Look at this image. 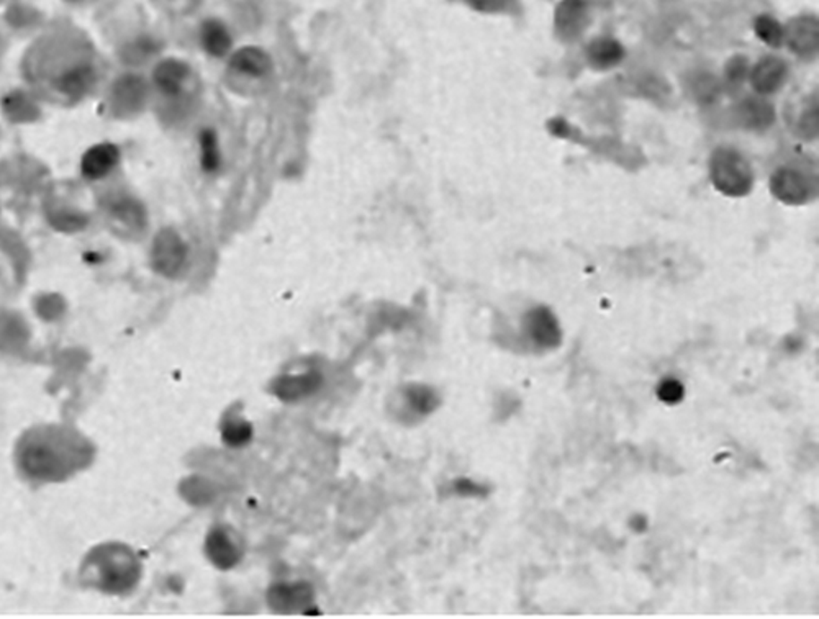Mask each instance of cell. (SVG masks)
<instances>
[{
  "mask_svg": "<svg viewBox=\"0 0 819 619\" xmlns=\"http://www.w3.org/2000/svg\"><path fill=\"white\" fill-rule=\"evenodd\" d=\"M588 9L585 0H562L556 10V31L559 38L572 41L587 27Z\"/></svg>",
  "mask_w": 819,
  "mask_h": 619,
  "instance_id": "obj_9",
  "label": "cell"
},
{
  "mask_svg": "<svg viewBox=\"0 0 819 619\" xmlns=\"http://www.w3.org/2000/svg\"><path fill=\"white\" fill-rule=\"evenodd\" d=\"M151 261L156 272L166 277L177 276L187 261V246L183 238L171 228L158 233L153 242Z\"/></svg>",
  "mask_w": 819,
  "mask_h": 619,
  "instance_id": "obj_6",
  "label": "cell"
},
{
  "mask_svg": "<svg viewBox=\"0 0 819 619\" xmlns=\"http://www.w3.org/2000/svg\"><path fill=\"white\" fill-rule=\"evenodd\" d=\"M710 179L714 189L728 197H744L754 187L751 165L733 148L714 149L710 157Z\"/></svg>",
  "mask_w": 819,
  "mask_h": 619,
  "instance_id": "obj_3",
  "label": "cell"
},
{
  "mask_svg": "<svg viewBox=\"0 0 819 619\" xmlns=\"http://www.w3.org/2000/svg\"><path fill=\"white\" fill-rule=\"evenodd\" d=\"M718 82L714 81V78L704 74L702 78L696 79V86H695V92H696V98H702L704 102H712L716 94H718Z\"/></svg>",
  "mask_w": 819,
  "mask_h": 619,
  "instance_id": "obj_28",
  "label": "cell"
},
{
  "mask_svg": "<svg viewBox=\"0 0 819 619\" xmlns=\"http://www.w3.org/2000/svg\"><path fill=\"white\" fill-rule=\"evenodd\" d=\"M320 382H321V378L315 372L303 374V376L280 377L274 384V392L277 397L286 402H295V400L315 392L319 388Z\"/></svg>",
  "mask_w": 819,
  "mask_h": 619,
  "instance_id": "obj_17",
  "label": "cell"
},
{
  "mask_svg": "<svg viewBox=\"0 0 819 619\" xmlns=\"http://www.w3.org/2000/svg\"><path fill=\"white\" fill-rule=\"evenodd\" d=\"M230 68L238 74L260 79L269 76L274 69V64L264 49L244 47L233 53L232 58H230Z\"/></svg>",
  "mask_w": 819,
  "mask_h": 619,
  "instance_id": "obj_11",
  "label": "cell"
},
{
  "mask_svg": "<svg viewBox=\"0 0 819 619\" xmlns=\"http://www.w3.org/2000/svg\"><path fill=\"white\" fill-rule=\"evenodd\" d=\"M625 58V48L613 38L593 39L587 47V59L592 68L607 71L615 68Z\"/></svg>",
  "mask_w": 819,
  "mask_h": 619,
  "instance_id": "obj_16",
  "label": "cell"
},
{
  "mask_svg": "<svg viewBox=\"0 0 819 619\" xmlns=\"http://www.w3.org/2000/svg\"><path fill=\"white\" fill-rule=\"evenodd\" d=\"M205 554L215 567L230 571L242 562L244 542L230 526H213L205 539Z\"/></svg>",
  "mask_w": 819,
  "mask_h": 619,
  "instance_id": "obj_5",
  "label": "cell"
},
{
  "mask_svg": "<svg viewBox=\"0 0 819 619\" xmlns=\"http://www.w3.org/2000/svg\"><path fill=\"white\" fill-rule=\"evenodd\" d=\"M659 400L665 405H677L684 400L685 387L684 384L675 377H665L659 382L657 390H655Z\"/></svg>",
  "mask_w": 819,
  "mask_h": 619,
  "instance_id": "obj_26",
  "label": "cell"
},
{
  "mask_svg": "<svg viewBox=\"0 0 819 619\" xmlns=\"http://www.w3.org/2000/svg\"><path fill=\"white\" fill-rule=\"evenodd\" d=\"M232 35L228 33V30L222 21L209 20L203 23L202 45L210 56H215V58L226 56L232 49Z\"/></svg>",
  "mask_w": 819,
  "mask_h": 619,
  "instance_id": "obj_19",
  "label": "cell"
},
{
  "mask_svg": "<svg viewBox=\"0 0 819 619\" xmlns=\"http://www.w3.org/2000/svg\"><path fill=\"white\" fill-rule=\"evenodd\" d=\"M92 81H94L92 68L87 64H81V66H74V68L64 71L56 81V86L61 92L78 98L86 92L89 86L92 84Z\"/></svg>",
  "mask_w": 819,
  "mask_h": 619,
  "instance_id": "obj_21",
  "label": "cell"
},
{
  "mask_svg": "<svg viewBox=\"0 0 819 619\" xmlns=\"http://www.w3.org/2000/svg\"><path fill=\"white\" fill-rule=\"evenodd\" d=\"M818 98H808L801 106L800 114L795 116V133L813 141L818 136Z\"/></svg>",
  "mask_w": 819,
  "mask_h": 619,
  "instance_id": "obj_22",
  "label": "cell"
},
{
  "mask_svg": "<svg viewBox=\"0 0 819 619\" xmlns=\"http://www.w3.org/2000/svg\"><path fill=\"white\" fill-rule=\"evenodd\" d=\"M141 573L143 565L132 547L107 542L87 552L79 569V581L86 589L124 595L135 589Z\"/></svg>",
  "mask_w": 819,
  "mask_h": 619,
  "instance_id": "obj_2",
  "label": "cell"
},
{
  "mask_svg": "<svg viewBox=\"0 0 819 619\" xmlns=\"http://www.w3.org/2000/svg\"><path fill=\"white\" fill-rule=\"evenodd\" d=\"M189 74H191V69L183 61L164 59L156 66L153 81H155L158 90L163 92L164 96L175 98L183 92V84L189 78Z\"/></svg>",
  "mask_w": 819,
  "mask_h": 619,
  "instance_id": "obj_13",
  "label": "cell"
},
{
  "mask_svg": "<svg viewBox=\"0 0 819 619\" xmlns=\"http://www.w3.org/2000/svg\"><path fill=\"white\" fill-rule=\"evenodd\" d=\"M471 4L482 12H500L510 4V0H471Z\"/></svg>",
  "mask_w": 819,
  "mask_h": 619,
  "instance_id": "obj_29",
  "label": "cell"
},
{
  "mask_svg": "<svg viewBox=\"0 0 819 619\" xmlns=\"http://www.w3.org/2000/svg\"><path fill=\"white\" fill-rule=\"evenodd\" d=\"M118 157H120V151L115 145L106 143V145L94 146L82 157V163H81L82 174L89 179H102L115 167Z\"/></svg>",
  "mask_w": 819,
  "mask_h": 619,
  "instance_id": "obj_14",
  "label": "cell"
},
{
  "mask_svg": "<svg viewBox=\"0 0 819 619\" xmlns=\"http://www.w3.org/2000/svg\"><path fill=\"white\" fill-rule=\"evenodd\" d=\"M629 526H631V528H633V530H635V531H636V532L646 531V528H647L646 518H644V516H643V514H636V516H633V518H631V521H629Z\"/></svg>",
  "mask_w": 819,
  "mask_h": 619,
  "instance_id": "obj_30",
  "label": "cell"
},
{
  "mask_svg": "<svg viewBox=\"0 0 819 619\" xmlns=\"http://www.w3.org/2000/svg\"><path fill=\"white\" fill-rule=\"evenodd\" d=\"M755 33L757 37L769 45L772 48H779L783 45V27L775 19L769 15H762L755 20Z\"/></svg>",
  "mask_w": 819,
  "mask_h": 619,
  "instance_id": "obj_25",
  "label": "cell"
},
{
  "mask_svg": "<svg viewBox=\"0 0 819 619\" xmlns=\"http://www.w3.org/2000/svg\"><path fill=\"white\" fill-rule=\"evenodd\" d=\"M96 447L68 425H38L20 436L15 464L20 474L37 484L66 482L92 464Z\"/></svg>",
  "mask_w": 819,
  "mask_h": 619,
  "instance_id": "obj_1",
  "label": "cell"
},
{
  "mask_svg": "<svg viewBox=\"0 0 819 619\" xmlns=\"http://www.w3.org/2000/svg\"><path fill=\"white\" fill-rule=\"evenodd\" d=\"M311 601H313V591L305 583L276 585L269 593L270 606L277 613L303 611L305 605H311Z\"/></svg>",
  "mask_w": 819,
  "mask_h": 619,
  "instance_id": "obj_12",
  "label": "cell"
},
{
  "mask_svg": "<svg viewBox=\"0 0 819 619\" xmlns=\"http://www.w3.org/2000/svg\"><path fill=\"white\" fill-rule=\"evenodd\" d=\"M146 82L138 76H125L120 79L114 89L116 106L124 108L125 112H135L141 108L146 100Z\"/></svg>",
  "mask_w": 819,
  "mask_h": 619,
  "instance_id": "obj_18",
  "label": "cell"
},
{
  "mask_svg": "<svg viewBox=\"0 0 819 619\" xmlns=\"http://www.w3.org/2000/svg\"><path fill=\"white\" fill-rule=\"evenodd\" d=\"M771 192L785 205H805L815 199L816 184L795 165H781L771 177Z\"/></svg>",
  "mask_w": 819,
  "mask_h": 619,
  "instance_id": "obj_4",
  "label": "cell"
},
{
  "mask_svg": "<svg viewBox=\"0 0 819 619\" xmlns=\"http://www.w3.org/2000/svg\"><path fill=\"white\" fill-rule=\"evenodd\" d=\"M199 143H200V165H202L203 171L217 173L222 165V153H220L217 133L210 128L202 130V133L199 136Z\"/></svg>",
  "mask_w": 819,
  "mask_h": 619,
  "instance_id": "obj_23",
  "label": "cell"
},
{
  "mask_svg": "<svg viewBox=\"0 0 819 619\" xmlns=\"http://www.w3.org/2000/svg\"><path fill=\"white\" fill-rule=\"evenodd\" d=\"M251 437H252V426L244 418L236 415L235 408L230 410L223 418V441L230 447H243L250 443Z\"/></svg>",
  "mask_w": 819,
  "mask_h": 619,
  "instance_id": "obj_20",
  "label": "cell"
},
{
  "mask_svg": "<svg viewBox=\"0 0 819 619\" xmlns=\"http://www.w3.org/2000/svg\"><path fill=\"white\" fill-rule=\"evenodd\" d=\"M736 116L744 128L765 130L775 122V110L767 100L749 98L738 106Z\"/></svg>",
  "mask_w": 819,
  "mask_h": 619,
  "instance_id": "obj_15",
  "label": "cell"
},
{
  "mask_svg": "<svg viewBox=\"0 0 819 619\" xmlns=\"http://www.w3.org/2000/svg\"><path fill=\"white\" fill-rule=\"evenodd\" d=\"M783 41L791 53L798 56H813L818 53L819 29L816 17H797L783 29Z\"/></svg>",
  "mask_w": 819,
  "mask_h": 619,
  "instance_id": "obj_8",
  "label": "cell"
},
{
  "mask_svg": "<svg viewBox=\"0 0 819 619\" xmlns=\"http://www.w3.org/2000/svg\"><path fill=\"white\" fill-rule=\"evenodd\" d=\"M789 76V68L787 63L775 56H767V58L759 61L752 68L749 79H751L752 88L759 94H773L781 90Z\"/></svg>",
  "mask_w": 819,
  "mask_h": 619,
  "instance_id": "obj_10",
  "label": "cell"
},
{
  "mask_svg": "<svg viewBox=\"0 0 819 619\" xmlns=\"http://www.w3.org/2000/svg\"><path fill=\"white\" fill-rule=\"evenodd\" d=\"M749 74V61L744 56H734L726 64V78L731 82H742Z\"/></svg>",
  "mask_w": 819,
  "mask_h": 619,
  "instance_id": "obj_27",
  "label": "cell"
},
{
  "mask_svg": "<svg viewBox=\"0 0 819 619\" xmlns=\"http://www.w3.org/2000/svg\"><path fill=\"white\" fill-rule=\"evenodd\" d=\"M523 331L531 344L542 351L559 348L562 341L559 321L548 307L530 310L523 318Z\"/></svg>",
  "mask_w": 819,
  "mask_h": 619,
  "instance_id": "obj_7",
  "label": "cell"
},
{
  "mask_svg": "<svg viewBox=\"0 0 819 619\" xmlns=\"http://www.w3.org/2000/svg\"><path fill=\"white\" fill-rule=\"evenodd\" d=\"M405 403L416 415L424 416L431 413L438 407L439 400L436 397L433 388L424 386H410L405 390Z\"/></svg>",
  "mask_w": 819,
  "mask_h": 619,
  "instance_id": "obj_24",
  "label": "cell"
}]
</instances>
